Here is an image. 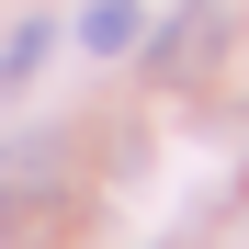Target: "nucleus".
<instances>
[{"label": "nucleus", "instance_id": "1", "mask_svg": "<svg viewBox=\"0 0 249 249\" xmlns=\"http://www.w3.org/2000/svg\"><path fill=\"white\" fill-rule=\"evenodd\" d=\"M215 57H227V23L204 12V0H193V12H170V23H159V46H147V68H159V79H204Z\"/></svg>", "mask_w": 249, "mask_h": 249}, {"label": "nucleus", "instance_id": "2", "mask_svg": "<svg viewBox=\"0 0 249 249\" xmlns=\"http://www.w3.org/2000/svg\"><path fill=\"white\" fill-rule=\"evenodd\" d=\"M136 0H79V46H91V57H124V46H136Z\"/></svg>", "mask_w": 249, "mask_h": 249}, {"label": "nucleus", "instance_id": "3", "mask_svg": "<svg viewBox=\"0 0 249 249\" xmlns=\"http://www.w3.org/2000/svg\"><path fill=\"white\" fill-rule=\"evenodd\" d=\"M46 46H57V23H12V46H0V91H23V79L46 68Z\"/></svg>", "mask_w": 249, "mask_h": 249}]
</instances>
